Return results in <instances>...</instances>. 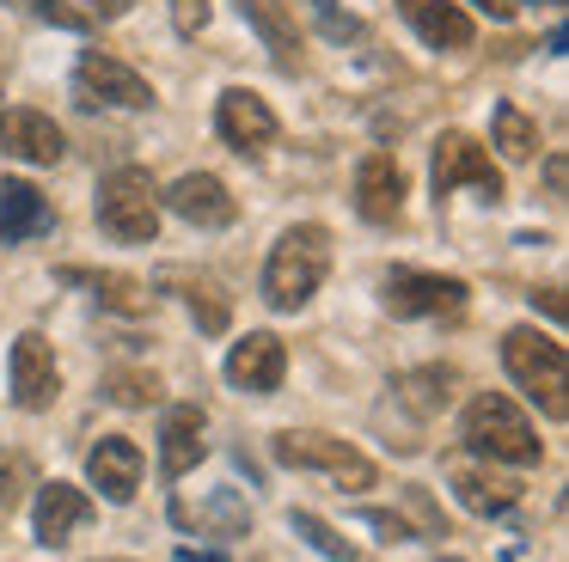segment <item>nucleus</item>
<instances>
[{
    "label": "nucleus",
    "instance_id": "nucleus-1",
    "mask_svg": "<svg viewBox=\"0 0 569 562\" xmlns=\"http://www.w3.org/2000/svg\"><path fill=\"white\" fill-rule=\"evenodd\" d=\"M325 269H331V232L300 220V227H288L282 239H276L270 263H263V300H270L276 312H300V305L319 293Z\"/></svg>",
    "mask_w": 569,
    "mask_h": 562
},
{
    "label": "nucleus",
    "instance_id": "nucleus-2",
    "mask_svg": "<svg viewBox=\"0 0 569 562\" xmlns=\"http://www.w3.org/2000/svg\"><path fill=\"white\" fill-rule=\"evenodd\" d=\"M502 367L551 422L569 415V361H563V342L557 337H545V330H532V324H515L502 337Z\"/></svg>",
    "mask_w": 569,
    "mask_h": 562
},
{
    "label": "nucleus",
    "instance_id": "nucleus-3",
    "mask_svg": "<svg viewBox=\"0 0 569 562\" xmlns=\"http://www.w3.org/2000/svg\"><path fill=\"white\" fill-rule=\"evenodd\" d=\"M466 446H471V459H490V464H539V452H545L527 410L508 403L502 391H478L466 403Z\"/></svg>",
    "mask_w": 569,
    "mask_h": 562
},
{
    "label": "nucleus",
    "instance_id": "nucleus-4",
    "mask_svg": "<svg viewBox=\"0 0 569 562\" xmlns=\"http://www.w3.org/2000/svg\"><path fill=\"white\" fill-rule=\"evenodd\" d=\"M99 227L117 244H153V232H160V190H153V178L141 165H117L99 183Z\"/></svg>",
    "mask_w": 569,
    "mask_h": 562
},
{
    "label": "nucleus",
    "instance_id": "nucleus-5",
    "mask_svg": "<svg viewBox=\"0 0 569 562\" xmlns=\"http://www.w3.org/2000/svg\"><path fill=\"white\" fill-rule=\"evenodd\" d=\"M276 459L295 464V471H319V476H331L337 489H373V459H368V452H356L349 440H337V434L288 428V434H276Z\"/></svg>",
    "mask_w": 569,
    "mask_h": 562
},
{
    "label": "nucleus",
    "instance_id": "nucleus-6",
    "mask_svg": "<svg viewBox=\"0 0 569 562\" xmlns=\"http://www.w3.org/2000/svg\"><path fill=\"white\" fill-rule=\"evenodd\" d=\"M392 318H453L466 305V281L459 275H429V269H392L380 288Z\"/></svg>",
    "mask_w": 569,
    "mask_h": 562
},
{
    "label": "nucleus",
    "instance_id": "nucleus-7",
    "mask_svg": "<svg viewBox=\"0 0 569 562\" xmlns=\"http://www.w3.org/2000/svg\"><path fill=\"white\" fill-rule=\"evenodd\" d=\"M74 98L80 104H111V110H148L153 104V86L141 80L129 61L104 56V49H87L74 68Z\"/></svg>",
    "mask_w": 569,
    "mask_h": 562
},
{
    "label": "nucleus",
    "instance_id": "nucleus-8",
    "mask_svg": "<svg viewBox=\"0 0 569 562\" xmlns=\"http://www.w3.org/2000/svg\"><path fill=\"white\" fill-rule=\"evenodd\" d=\"M214 129H221V141L233 147V153H270L276 134H282V122H276V110L263 104L251 86H227L221 104H214Z\"/></svg>",
    "mask_w": 569,
    "mask_h": 562
},
{
    "label": "nucleus",
    "instance_id": "nucleus-9",
    "mask_svg": "<svg viewBox=\"0 0 569 562\" xmlns=\"http://www.w3.org/2000/svg\"><path fill=\"white\" fill-rule=\"evenodd\" d=\"M435 195H453L459 183H471V190L483 195V202H496L502 195V171L490 165V153H483L471 134H459V129H447L441 134V147H435Z\"/></svg>",
    "mask_w": 569,
    "mask_h": 562
},
{
    "label": "nucleus",
    "instance_id": "nucleus-10",
    "mask_svg": "<svg viewBox=\"0 0 569 562\" xmlns=\"http://www.w3.org/2000/svg\"><path fill=\"white\" fill-rule=\"evenodd\" d=\"M7 385H13V403L19 410H50L56 391H62V367H56V349L50 337H38V330H26V337L13 342V361H7Z\"/></svg>",
    "mask_w": 569,
    "mask_h": 562
},
{
    "label": "nucleus",
    "instance_id": "nucleus-11",
    "mask_svg": "<svg viewBox=\"0 0 569 562\" xmlns=\"http://www.w3.org/2000/svg\"><path fill=\"white\" fill-rule=\"evenodd\" d=\"M282 373H288V349L270 330H251V337L233 342V354H227V385L251 391V398H270V391L282 385Z\"/></svg>",
    "mask_w": 569,
    "mask_h": 562
},
{
    "label": "nucleus",
    "instance_id": "nucleus-12",
    "mask_svg": "<svg viewBox=\"0 0 569 562\" xmlns=\"http://www.w3.org/2000/svg\"><path fill=\"white\" fill-rule=\"evenodd\" d=\"M166 208L190 227H233L239 220V202L227 195V183L214 171H184V178L166 190Z\"/></svg>",
    "mask_w": 569,
    "mask_h": 562
},
{
    "label": "nucleus",
    "instance_id": "nucleus-13",
    "mask_svg": "<svg viewBox=\"0 0 569 562\" xmlns=\"http://www.w3.org/2000/svg\"><path fill=\"white\" fill-rule=\"evenodd\" d=\"M398 208H405V171H398V159L368 153L356 165V214L386 227V220H398Z\"/></svg>",
    "mask_w": 569,
    "mask_h": 562
},
{
    "label": "nucleus",
    "instance_id": "nucleus-14",
    "mask_svg": "<svg viewBox=\"0 0 569 562\" xmlns=\"http://www.w3.org/2000/svg\"><path fill=\"white\" fill-rule=\"evenodd\" d=\"M87 476H92V489H99L104 501H136V489H141V446H136V440H123V434H104L99 446L87 452Z\"/></svg>",
    "mask_w": 569,
    "mask_h": 562
},
{
    "label": "nucleus",
    "instance_id": "nucleus-15",
    "mask_svg": "<svg viewBox=\"0 0 569 562\" xmlns=\"http://www.w3.org/2000/svg\"><path fill=\"white\" fill-rule=\"evenodd\" d=\"M56 227V208L26 178H0V244H31Z\"/></svg>",
    "mask_w": 569,
    "mask_h": 562
},
{
    "label": "nucleus",
    "instance_id": "nucleus-16",
    "mask_svg": "<svg viewBox=\"0 0 569 562\" xmlns=\"http://www.w3.org/2000/svg\"><path fill=\"white\" fill-rule=\"evenodd\" d=\"M447 483H453V495H459V508L466 513H508L520 501V483L515 476H496V471H483L478 459H453L447 464Z\"/></svg>",
    "mask_w": 569,
    "mask_h": 562
},
{
    "label": "nucleus",
    "instance_id": "nucleus-17",
    "mask_svg": "<svg viewBox=\"0 0 569 562\" xmlns=\"http://www.w3.org/2000/svg\"><path fill=\"white\" fill-rule=\"evenodd\" d=\"M202 410L197 403H172V410H166V422H160V471L172 476H184V471H197L202 464V452H209V440H202Z\"/></svg>",
    "mask_w": 569,
    "mask_h": 562
},
{
    "label": "nucleus",
    "instance_id": "nucleus-18",
    "mask_svg": "<svg viewBox=\"0 0 569 562\" xmlns=\"http://www.w3.org/2000/svg\"><path fill=\"white\" fill-rule=\"evenodd\" d=\"M0 153H19L31 165H56L62 159V129L43 110H0Z\"/></svg>",
    "mask_w": 569,
    "mask_h": 562
},
{
    "label": "nucleus",
    "instance_id": "nucleus-19",
    "mask_svg": "<svg viewBox=\"0 0 569 562\" xmlns=\"http://www.w3.org/2000/svg\"><path fill=\"white\" fill-rule=\"evenodd\" d=\"M38 544H68V538L80 532V525L92 520V501H87V489H74V483H43L38 489Z\"/></svg>",
    "mask_w": 569,
    "mask_h": 562
},
{
    "label": "nucleus",
    "instance_id": "nucleus-20",
    "mask_svg": "<svg viewBox=\"0 0 569 562\" xmlns=\"http://www.w3.org/2000/svg\"><path fill=\"white\" fill-rule=\"evenodd\" d=\"M239 12H246V24L263 37V49H270V61L282 73H300V31H295V12L282 7V0H239Z\"/></svg>",
    "mask_w": 569,
    "mask_h": 562
},
{
    "label": "nucleus",
    "instance_id": "nucleus-21",
    "mask_svg": "<svg viewBox=\"0 0 569 562\" xmlns=\"http://www.w3.org/2000/svg\"><path fill=\"white\" fill-rule=\"evenodd\" d=\"M398 12L410 19V31L435 49H471V19L453 7V0H398Z\"/></svg>",
    "mask_w": 569,
    "mask_h": 562
},
{
    "label": "nucleus",
    "instance_id": "nucleus-22",
    "mask_svg": "<svg viewBox=\"0 0 569 562\" xmlns=\"http://www.w3.org/2000/svg\"><path fill=\"white\" fill-rule=\"evenodd\" d=\"M62 281H87L104 312H123V318H141L153 305V293L136 275H117V269H62Z\"/></svg>",
    "mask_w": 569,
    "mask_h": 562
},
{
    "label": "nucleus",
    "instance_id": "nucleus-23",
    "mask_svg": "<svg viewBox=\"0 0 569 562\" xmlns=\"http://www.w3.org/2000/svg\"><path fill=\"white\" fill-rule=\"evenodd\" d=\"M166 288H184V305L197 312V330H209V337H221V330H227L233 300H227L209 275H166Z\"/></svg>",
    "mask_w": 569,
    "mask_h": 562
},
{
    "label": "nucleus",
    "instance_id": "nucleus-24",
    "mask_svg": "<svg viewBox=\"0 0 569 562\" xmlns=\"http://www.w3.org/2000/svg\"><path fill=\"white\" fill-rule=\"evenodd\" d=\"M172 520H178V525H202V532H214V538H239V532L251 525V513L233 501V489H221V495H214L209 508H197V513H190V508H172Z\"/></svg>",
    "mask_w": 569,
    "mask_h": 562
},
{
    "label": "nucleus",
    "instance_id": "nucleus-25",
    "mask_svg": "<svg viewBox=\"0 0 569 562\" xmlns=\"http://www.w3.org/2000/svg\"><path fill=\"white\" fill-rule=\"evenodd\" d=\"M398 391H405V403L417 415H435V410H447V398H453V373H447V367H422V373L398 379Z\"/></svg>",
    "mask_w": 569,
    "mask_h": 562
},
{
    "label": "nucleus",
    "instance_id": "nucleus-26",
    "mask_svg": "<svg viewBox=\"0 0 569 562\" xmlns=\"http://www.w3.org/2000/svg\"><path fill=\"white\" fill-rule=\"evenodd\" d=\"M496 147H502V159H532L539 153V122L515 104H496Z\"/></svg>",
    "mask_w": 569,
    "mask_h": 562
},
{
    "label": "nucleus",
    "instance_id": "nucleus-27",
    "mask_svg": "<svg viewBox=\"0 0 569 562\" xmlns=\"http://www.w3.org/2000/svg\"><path fill=\"white\" fill-rule=\"evenodd\" d=\"M104 398L123 403V410H136V403L160 398V379H153V373H111V379H104Z\"/></svg>",
    "mask_w": 569,
    "mask_h": 562
},
{
    "label": "nucleus",
    "instance_id": "nucleus-28",
    "mask_svg": "<svg viewBox=\"0 0 569 562\" xmlns=\"http://www.w3.org/2000/svg\"><path fill=\"white\" fill-rule=\"evenodd\" d=\"M295 532H300V538H307V544H312V550H325V556H331V562H356V550H349V544H343V538H337V532H331V525H325V520H319V513H295Z\"/></svg>",
    "mask_w": 569,
    "mask_h": 562
},
{
    "label": "nucleus",
    "instance_id": "nucleus-29",
    "mask_svg": "<svg viewBox=\"0 0 569 562\" xmlns=\"http://www.w3.org/2000/svg\"><path fill=\"white\" fill-rule=\"evenodd\" d=\"M312 12H319V31L331 37V43H343V37H361V19L337 12V0H312Z\"/></svg>",
    "mask_w": 569,
    "mask_h": 562
},
{
    "label": "nucleus",
    "instance_id": "nucleus-30",
    "mask_svg": "<svg viewBox=\"0 0 569 562\" xmlns=\"http://www.w3.org/2000/svg\"><path fill=\"white\" fill-rule=\"evenodd\" d=\"M13 7H26V12H38V19H50V24H62V31H87V12H74V7H62V0H13Z\"/></svg>",
    "mask_w": 569,
    "mask_h": 562
},
{
    "label": "nucleus",
    "instance_id": "nucleus-31",
    "mask_svg": "<svg viewBox=\"0 0 569 562\" xmlns=\"http://www.w3.org/2000/svg\"><path fill=\"white\" fill-rule=\"evenodd\" d=\"M172 24H178V37H197L209 24V0H172Z\"/></svg>",
    "mask_w": 569,
    "mask_h": 562
},
{
    "label": "nucleus",
    "instance_id": "nucleus-32",
    "mask_svg": "<svg viewBox=\"0 0 569 562\" xmlns=\"http://www.w3.org/2000/svg\"><path fill=\"white\" fill-rule=\"evenodd\" d=\"M405 501H410V513H417V525H422V538H447V525H441V513L429 508V495L422 489H405Z\"/></svg>",
    "mask_w": 569,
    "mask_h": 562
},
{
    "label": "nucleus",
    "instance_id": "nucleus-33",
    "mask_svg": "<svg viewBox=\"0 0 569 562\" xmlns=\"http://www.w3.org/2000/svg\"><path fill=\"white\" fill-rule=\"evenodd\" d=\"M361 520H368V525H373V532H380V538H386V544H405V538H410V525H405V520H398V513H380V508H368V513H361Z\"/></svg>",
    "mask_w": 569,
    "mask_h": 562
},
{
    "label": "nucleus",
    "instance_id": "nucleus-34",
    "mask_svg": "<svg viewBox=\"0 0 569 562\" xmlns=\"http://www.w3.org/2000/svg\"><path fill=\"white\" fill-rule=\"evenodd\" d=\"M545 190L563 202V190H569V165H563V159H545Z\"/></svg>",
    "mask_w": 569,
    "mask_h": 562
},
{
    "label": "nucleus",
    "instance_id": "nucleus-35",
    "mask_svg": "<svg viewBox=\"0 0 569 562\" xmlns=\"http://www.w3.org/2000/svg\"><path fill=\"white\" fill-rule=\"evenodd\" d=\"M478 12H490V19H515L520 12V0H471Z\"/></svg>",
    "mask_w": 569,
    "mask_h": 562
},
{
    "label": "nucleus",
    "instance_id": "nucleus-36",
    "mask_svg": "<svg viewBox=\"0 0 569 562\" xmlns=\"http://www.w3.org/2000/svg\"><path fill=\"white\" fill-rule=\"evenodd\" d=\"M129 7H136V0H92V12H99V19H123Z\"/></svg>",
    "mask_w": 569,
    "mask_h": 562
},
{
    "label": "nucleus",
    "instance_id": "nucleus-37",
    "mask_svg": "<svg viewBox=\"0 0 569 562\" xmlns=\"http://www.w3.org/2000/svg\"><path fill=\"white\" fill-rule=\"evenodd\" d=\"M178 562H227L221 550H178Z\"/></svg>",
    "mask_w": 569,
    "mask_h": 562
},
{
    "label": "nucleus",
    "instance_id": "nucleus-38",
    "mask_svg": "<svg viewBox=\"0 0 569 562\" xmlns=\"http://www.w3.org/2000/svg\"><path fill=\"white\" fill-rule=\"evenodd\" d=\"M7 476H13V464H0V508L13 501V489H7Z\"/></svg>",
    "mask_w": 569,
    "mask_h": 562
},
{
    "label": "nucleus",
    "instance_id": "nucleus-39",
    "mask_svg": "<svg viewBox=\"0 0 569 562\" xmlns=\"http://www.w3.org/2000/svg\"><path fill=\"white\" fill-rule=\"evenodd\" d=\"M551 7H563V0H551Z\"/></svg>",
    "mask_w": 569,
    "mask_h": 562
},
{
    "label": "nucleus",
    "instance_id": "nucleus-40",
    "mask_svg": "<svg viewBox=\"0 0 569 562\" xmlns=\"http://www.w3.org/2000/svg\"><path fill=\"white\" fill-rule=\"evenodd\" d=\"M447 562H459V556H447Z\"/></svg>",
    "mask_w": 569,
    "mask_h": 562
}]
</instances>
